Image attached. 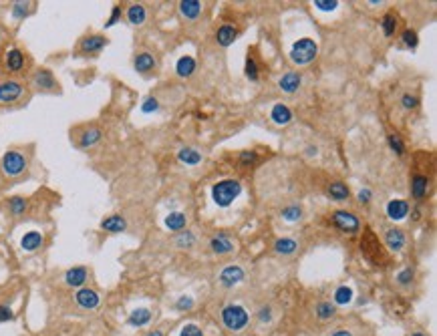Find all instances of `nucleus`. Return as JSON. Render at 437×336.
I'll return each mask as SVG.
<instances>
[{
    "label": "nucleus",
    "mask_w": 437,
    "mask_h": 336,
    "mask_svg": "<svg viewBox=\"0 0 437 336\" xmlns=\"http://www.w3.org/2000/svg\"><path fill=\"white\" fill-rule=\"evenodd\" d=\"M361 252H363V256H365L371 264H375V266H385V264H387V254H385V250H383V246H381L377 234H375L373 230H369V228L365 230V234H363V238H361Z\"/></svg>",
    "instance_id": "obj_1"
},
{
    "label": "nucleus",
    "mask_w": 437,
    "mask_h": 336,
    "mask_svg": "<svg viewBox=\"0 0 437 336\" xmlns=\"http://www.w3.org/2000/svg\"><path fill=\"white\" fill-rule=\"evenodd\" d=\"M240 194H242V184L238 180H224L212 188V198H214L216 206H220V208L232 206Z\"/></svg>",
    "instance_id": "obj_2"
},
{
    "label": "nucleus",
    "mask_w": 437,
    "mask_h": 336,
    "mask_svg": "<svg viewBox=\"0 0 437 336\" xmlns=\"http://www.w3.org/2000/svg\"><path fill=\"white\" fill-rule=\"evenodd\" d=\"M317 55H319V47L313 39H299L290 49V61L295 65H309L317 59Z\"/></svg>",
    "instance_id": "obj_3"
},
{
    "label": "nucleus",
    "mask_w": 437,
    "mask_h": 336,
    "mask_svg": "<svg viewBox=\"0 0 437 336\" xmlns=\"http://www.w3.org/2000/svg\"><path fill=\"white\" fill-rule=\"evenodd\" d=\"M0 167H3L5 176H9V178H19V176H23V174L27 172L29 161H27L25 153H21V151H17V149H11V151H7V153L3 155Z\"/></svg>",
    "instance_id": "obj_4"
},
{
    "label": "nucleus",
    "mask_w": 437,
    "mask_h": 336,
    "mask_svg": "<svg viewBox=\"0 0 437 336\" xmlns=\"http://www.w3.org/2000/svg\"><path fill=\"white\" fill-rule=\"evenodd\" d=\"M107 45H109V41L105 35H87L79 41L77 55L79 57H97Z\"/></svg>",
    "instance_id": "obj_5"
},
{
    "label": "nucleus",
    "mask_w": 437,
    "mask_h": 336,
    "mask_svg": "<svg viewBox=\"0 0 437 336\" xmlns=\"http://www.w3.org/2000/svg\"><path fill=\"white\" fill-rule=\"evenodd\" d=\"M222 322L230 330H242L248 324V312L238 304H230L222 310Z\"/></svg>",
    "instance_id": "obj_6"
},
{
    "label": "nucleus",
    "mask_w": 437,
    "mask_h": 336,
    "mask_svg": "<svg viewBox=\"0 0 437 336\" xmlns=\"http://www.w3.org/2000/svg\"><path fill=\"white\" fill-rule=\"evenodd\" d=\"M331 222L337 230H341L343 234H357L361 230V222L357 220L355 214L345 212V210H337L331 214Z\"/></svg>",
    "instance_id": "obj_7"
},
{
    "label": "nucleus",
    "mask_w": 437,
    "mask_h": 336,
    "mask_svg": "<svg viewBox=\"0 0 437 336\" xmlns=\"http://www.w3.org/2000/svg\"><path fill=\"white\" fill-rule=\"evenodd\" d=\"M25 95V85L15 79L0 81V105H11L21 101Z\"/></svg>",
    "instance_id": "obj_8"
},
{
    "label": "nucleus",
    "mask_w": 437,
    "mask_h": 336,
    "mask_svg": "<svg viewBox=\"0 0 437 336\" xmlns=\"http://www.w3.org/2000/svg\"><path fill=\"white\" fill-rule=\"evenodd\" d=\"M33 87L43 91V93H51V91H57L59 83L49 69H37L33 75Z\"/></svg>",
    "instance_id": "obj_9"
},
{
    "label": "nucleus",
    "mask_w": 437,
    "mask_h": 336,
    "mask_svg": "<svg viewBox=\"0 0 437 336\" xmlns=\"http://www.w3.org/2000/svg\"><path fill=\"white\" fill-rule=\"evenodd\" d=\"M75 302L83 308V310H95L101 304V296L93 290V288H79L75 294Z\"/></svg>",
    "instance_id": "obj_10"
},
{
    "label": "nucleus",
    "mask_w": 437,
    "mask_h": 336,
    "mask_svg": "<svg viewBox=\"0 0 437 336\" xmlns=\"http://www.w3.org/2000/svg\"><path fill=\"white\" fill-rule=\"evenodd\" d=\"M87 280H89V270L85 266H75L65 272V282L71 288H83Z\"/></svg>",
    "instance_id": "obj_11"
},
{
    "label": "nucleus",
    "mask_w": 437,
    "mask_h": 336,
    "mask_svg": "<svg viewBox=\"0 0 437 336\" xmlns=\"http://www.w3.org/2000/svg\"><path fill=\"white\" fill-rule=\"evenodd\" d=\"M156 65H158V63H156V57H154L152 53H148V51L137 53L135 59H133V67H135V71L141 73V75H148V73L156 71Z\"/></svg>",
    "instance_id": "obj_12"
},
{
    "label": "nucleus",
    "mask_w": 437,
    "mask_h": 336,
    "mask_svg": "<svg viewBox=\"0 0 437 336\" xmlns=\"http://www.w3.org/2000/svg\"><path fill=\"white\" fill-rule=\"evenodd\" d=\"M427 192H429V178L423 174H415L411 178V196L417 202H423L427 198Z\"/></svg>",
    "instance_id": "obj_13"
},
{
    "label": "nucleus",
    "mask_w": 437,
    "mask_h": 336,
    "mask_svg": "<svg viewBox=\"0 0 437 336\" xmlns=\"http://www.w3.org/2000/svg\"><path fill=\"white\" fill-rule=\"evenodd\" d=\"M244 280V270L240 266H226L222 272H220V282L222 286L226 288H232L236 284H240Z\"/></svg>",
    "instance_id": "obj_14"
},
{
    "label": "nucleus",
    "mask_w": 437,
    "mask_h": 336,
    "mask_svg": "<svg viewBox=\"0 0 437 336\" xmlns=\"http://www.w3.org/2000/svg\"><path fill=\"white\" fill-rule=\"evenodd\" d=\"M25 63H27V59H25V53H23L21 49H11V51L7 53L5 65H7V71H9V73H21V71L25 69Z\"/></svg>",
    "instance_id": "obj_15"
},
{
    "label": "nucleus",
    "mask_w": 437,
    "mask_h": 336,
    "mask_svg": "<svg viewBox=\"0 0 437 336\" xmlns=\"http://www.w3.org/2000/svg\"><path fill=\"white\" fill-rule=\"evenodd\" d=\"M101 139H103V131H101L99 127H87V129L81 133V137H79L77 145H79L81 149H87V147H93V145H97Z\"/></svg>",
    "instance_id": "obj_16"
},
{
    "label": "nucleus",
    "mask_w": 437,
    "mask_h": 336,
    "mask_svg": "<svg viewBox=\"0 0 437 336\" xmlns=\"http://www.w3.org/2000/svg\"><path fill=\"white\" fill-rule=\"evenodd\" d=\"M301 83H303V77H301V73H297V71H290V73H286V75H282V77H280V81H278V87H280L284 93H295V91H299Z\"/></svg>",
    "instance_id": "obj_17"
},
{
    "label": "nucleus",
    "mask_w": 437,
    "mask_h": 336,
    "mask_svg": "<svg viewBox=\"0 0 437 336\" xmlns=\"http://www.w3.org/2000/svg\"><path fill=\"white\" fill-rule=\"evenodd\" d=\"M101 230L103 232H109V234H121L127 230V222L123 216H107L103 222H101Z\"/></svg>",
    "instance_id": "obj_18"
},
{
    "label": "nucleus",
    "mask_w": 437,
    "mask_h": 336,
    "mask_svg": "<svg viewBox=\"0 0 437 336\" xmlns=\"http://www.w3.org/2000/svg\"><path fill=\"white\" fill-rule=\"evenodd\" d=\"M385 244H387L389 250L399 252V250L405 246V234H403V230H399V228H389V230L385 232Z\"/></svg>",
    "instance_id": "obj_19"
},
{
    "label": "nucleus",
    "mask_w": 437,
    "mask_h": 336,
    "mask_svg": "<svg viewBox=\"0 0 437 336\" xmlns=\"http://www.w3.org/2000/svg\"><path fill=\"white\" fill-rule=\"evenodd\" d=\"M407 214H409V204H407L405 200H391V202L387 204V216H389L391 220L399 222V220H403Z\"/></svg>",
    "instance_id": "obj_20"
},
{
    "label": "nucleus",
    "mask_w": 437,
    "mask_h": 336,
    "mask_svg": "<svg viewBox=\"0 0 437 336\" xmlns=\"http://www.w3.org/2000/svg\"><path fill=\"white\" fill-rule=\"evenodd\" d=\"M270 119L276 123V125H288L293 121V111H290L284 103H276L270 111Z\"/></svg>",
    "instance_id": "obj_21"
},
{
    "label": "nucleus",
    "mask_w": 437,
    "mask_h": 336,
    "mask_svg": "<svg viewBox=\"0 0 437 336\" xmlns=\"http://www.w3.org/2000/svg\"><path fill=\"white\" fill-rule=\"evenodd\" d=\"M236 37H238V29L232 27V25H224V27H220L218 33H216V41H218L220 47H230V45H234Z\"/></svg>",
    "instance_id": "obj_22"
},
{
    "label": "nucleus",
    "mask_w": 437,
    "mask_h": 336,
    "mask_svg": "<svg viewBox=\"0 0 437 336\" xmlns=\"http://www.w3.org/2000/svg\"><path fill=\"white\" fill-rule=\"evenodd\" d=\"M43 234L41 232H37V230H33V232H27L25 236H23V240H21V248L25 250V252H35V250H39L41 246H43Z\"/></svg>",
    "instance_id": "obj_23"
},
{
    "label": "nucleus",
    "mask_w": 437,
    "mask_h": 336,
    "mask_svg": "<svg viewBox=\"0 0 437 336\" xmlns=\"http://www.w3.org/2000/svg\"><path fill=\"white\" fill-rule=\"evenodd\" d=\"M194 71H196V59H194V57L186 55V57H180V59H178V63H176V73H178V77L188 79V77L194 75Z\"/></svg>",
    "instance_id": "obj_24"
},
{
    "label": "nucleus",
    "mask_w": 437,
    "mask_h": 336,
    "mask_svg": "<svg viewBox=\"0 0 437 336\" xmlns=\"http://www.w3.org/2000/svg\"><path fill=\"white\" fill-rule=\"evenodd\" d=\"M327 194H329V198L335 200V202H347V200L351 198V192H349L347 184H343V182H333V184L329 186Z\"/></svg>",
    "instance_id": "obj_25"
},
{
    "label": "nucleus",
    "mask_w": 437,
    "mask_h": 336,
    "mask_svg": "<svg viewBox=\"0 0 437 336\" xmlns=\"http://www.w3.org/2000/svg\"><path fill=\"white\" fill-rule=\"evenodd\" d=\"M145 19H148V11H145L143 5H137V3H135V5H131V7L127 9V21H129L133 27L143 25Z\"/></svg>",
    "instance_id": "obj_26"
},
{
    "label": "nucleus",
    "mask_w": 437,
    "mask_h": 336,
    "mask_svg": "<svg viewBox=\"0 0 437 336\" xmlns=\"http://www.w3.org/2000/svg\"><path fill=\"white\" fill-rule=\"evenodd\" d=\"M210 248H212L214 254H220V256H222V254H230V252L234 250V244L230 242V238H226L224 234H220V236L212 238Z\"/></svg>",
    "instance_id": "obj_27"
},
{
    "label": "nucleus",
    "mask_w": 437,
    "mask_h": 336,
    "mask_svg": "<svg viewBox=\"0 0 437 336\" xmlns=\"http://www.w3.org/2000/svg\"><path fill=\"white\" fill-rule=\"evenodd\" d=\"M152 320V310H148V308H135L131 314H129V318H127V322L131 324V326H145Z\"/></svg>",
    "instance_id": "obj_28"
},
{
    "label": "nucleus",
    "mask_w": 437,
    "mask_h": 336,
    "mask_svg": "<svg viewBox=\"0 0 437 336\" xmlns=\"http://www.w3.org/2000/svg\"><path fill=\"white\" fill-rule=\"evenodd\" d=\"M180 11H182V15H184L186 19L194 21V19H198L200 13H202V3H198V0H184V3L180 5Z\"/></svg>",
    "instance_id": "obj_29"
},
{
    "label": "nucleus",
    "mask_w": 437,
    "mask_h": 336,
    "mask_svg": "<svg viewBox=\"0 0 437 336\" xmlns=\"http://www.w3.org/2000/svg\"><path fill=\"white\" fill-rule=\"evenodd\" d=\"M178 159H180L182 163H186V165H198V163L202 161V153L196 151V149H192V147H184V149H180Z\"/></svg>",
    "instance_id": "obj_30"
},
{
    "label": "nucleus",
    "mask_w": 437,
    "mask_h": 336,
    "mask_svg": "<svg viewBox=\"0 0 437 336\" xmlns=\"http://www.w3.org/2000/svg\"><path fill=\"white\" fill-rule=\"evenodd\" d=\"M186 214L182 212H172L168 218H166V226L172 230V232H182L186 228Z\"/></svg>",
    "instance_id": "obj_31"
},
{
    "label": "nucleus",
    "mask_w": 437,
    "mask_h": 336,
    "mask_svg": "<svg viewBox=\"0 0 437 336\" xmlns=\"http://www.w3.org/2000/svg\"><path fill=\"white\" fill-rule=\"evenodd\" d=\"M274 250H276V254L290 256V254H295V252L299 250V244H297L295 240H290V238H282V240H276Z\"/></svg>",
    "instance_id": "obj_32"
},
{
    "label": "nucleus",
    "mask_w": 437,
    "mask_h": 336,
    "mask_svg": "<svg viewBox=\"0 0 437 336\" xmlns=\"http://www.w3.org/2000/svg\"><path fill=\"white\" fill-rule=\"evenodd\" d=\"M9 212L13 216H23L29 208V200L27 198H21V196H15V198H9Z\"/></svg>",
    "instance_id": "obj_33"
},
{
    "label": "nucleus",
    "mask_w": 437,
    "mask_h": 336,
    "mask_svg": "<svg viewBox=\"0 0 437 336\" xmlns=\"http://www.w3.org/2000/svg\"><path fill=\"white\" fill-rule=\"evenodd\" d=\"M397 25H399V23H397V15H395V13H387V15L381 19V29H383L385 37H393Z\"/></svg>",
    "instance_id": "obj_34"
},
{
    "label": "nucleus",
    "mask_w": 437,
    "mask_h": 336,
    "mask_svg": "<svg viewBox=\"0 0 437 336\" xmlns=\"http://www.w3.org/2000/svg\"><path fill=\"white\" fill-rule=\"evenodd\" d=\"M246 77L250 81H258V73H260V67H258V61L254 57V53H248V59H246Z\"/></svg>",
    "instance_id": "obj_35"
},
{
    "label": "nucleus",
    "mask_w": 437,
    "mask_h": 336,
    "mask_svg": "<svg viewBox=\"0 0 437 336\" xmlns=\"http://www.w3.org/2000/svg\"><path fill=\"white\" fill-rule=\"evenodd\" d=\"M353 300V288L349 286H339L335 290V304H349Z\"/></svg>",
    "instance_id": "obj_36"
},
{
    "label": "nucleus",
    "mask_w": 437,
    "mask_h": 336,
    "mask_svg": "<svg viewBox=\"0 0 437 336\" xmlns=\"http://www.w3.org/2000/svg\"><path fill=\"white\" fill-rule=\"evenodd\" d=\"M335 314H337V306L331 304V302H321V304L317 306V316H319L321 320H329V318H333Z\"/></svg>",
    "instance_id": "obj_37"
},
{
    "label": "nucleus",
    "mask_w": 437,
    "mask_h": 336,
    "mask_svg": "<svg viewBox=\"0 0 437 336\" xmlns=\"http://www.w3.org/2000/svg\"><path fill=\"white\" fill-rule=\"evenodd\" d=\"M282 218H284L286 222H299V220L303 218V208H299V206H288V208L282 210Z\"/></svg>",
    "instance_id": "obj_38"
},
{
    "label": "nucleus",
    "mask_w": 437,
    "mask_h": 336,
    "mask_svg": "<svg viewBox=\"0 0 437 336\" xmlns=\"http://www.w3.org/2000/svg\"><path fill=\"white\" fill-rule=\"evenodd\" d=\"M401 41H403V45H405L407 49H415V47H417V43H419V39H417V33H415L413 29H407V31H403V35H401Z\"/></svg>",
    "instance_id": "obj_39"
},
{
    "label": "nucleus",
    "mask_w": 437,
    "mask_h": 336,
    "mask_svg": "<svg viewBox=\"0 0 437 336\" xmlns=\"http://www.w3.org/2000/svg\"><path fill=\"white\" fill-rule=\"evenodd\" d=\"M29 13H31V5L29 3H17L13 7V17L15 19H25Z\"/></svg>",
    "instance_id": "obj_40"
},
{
    "label": "nucleus",
    "mask_w": 437,
    "mask_h": 336,
    "mask_svg": "<svg viewBox=\"0 0 437 336\" xmlns=\"http://www.w3.org/2000/svg\"><path fill=\"white\" fill-rule=\"evenodd\" d=\"M389 145H391V149H393L397 155H403V153H405V145H403V141H401V137H399L397 133L389 135Z\"/></svg>",
    "instance_id": "obj_41"
},
{
    "label": "nucleus",
    "mask_w": 437,
    "mask_h": 336,
    "mask_svg": "<svg viewBox=\"0 0 437 336\" xmlns=\"http://www.w3.org/2000/svg\"><path fill=\"white\" fill-rule=\"evenodd\" d=\"M413 276H415V270H413V268H405V270H401V272L397 274V282H399L401 286H407V284H411Z\"/></svg>",
    "instance_id": "obj_42"
},
{
    "label": "nucleus",
    "mask_w": 437,
    "mask_h": 336,
    "mask_svg": "<svg viewBox=\"0 0 437 336\" xmlns=\"http://www.w3.org/2000/svg\"><path fill=\"white\" fill-rule=\"evenodd\" d=\"M160 109V103H158V99L156 97H148L143 101V105H141V111L143 113H154V111H158Z\"/></svg>",
    "instance_id": "obj_43"
},
{
    "label": "nucleus",
    "mask_w": 437,
    "mask_h": 336,
    "mask_svg": "<svg viewBox=\"0 0 437 336\" xmlns=\"http://www.w3.org/2000/svg\"><path fill=\"white\" fill-rule=\"evenodd\" d=\"M180 336H204V332H202V328L196 326V324H186V326L182 328Z\"/></svg>",
    "instance_id": "obj_44"
},
{
    "label": "nucleus",
    "mask_w": 437,
    "mask_h": 336,
    "mask_svg": "<svg viewBox=\"0 0 437 336\" xmlns=\"http://www.w3.org/2000/svg\"><path fill=\"white\" fill-rule=\"evenodd\" d=\"M192 244H194V236H192V232H182L180 238H178V246H180V248H190Z\"/></svg>",
    "instance_id": "obj_45"
},
{
    "label": "nucleus",
    "mask_w": 437,
    "mask_h": 336,
    "mask_svg": "<svg viewBox=\"0 0 437 336\" xmlns=\"http://www.w3.org/2000/svg\"><path fill=\"white\" fill-rule=\"evenodd\" d=\"M121 19V7L119 5H115L113 7V11H111V17L107 19V23H105V27L109 29V27H113V25H117V21Z\"/></svg>",
    "instance_id": "obj_46"
},
{
    "label": "nucleus",
    "mask_w": 437,
    "mask_h": 336,
    "mask_svg": "<svg viewBox=\"0 0 437 336\" xmlns=\"http://www.w3.org/2000/svg\"><path fill=\"white\" fill-rule=\"evenodd\" d=\"M315 7L321 9V11H335L339 7V3H337V0H331V3H329V0H317Z\"/></svg>",
    "instance_id": "obj_47"
},
{
    "label": "nucleus",
    "mask_w": 437,
    "mask_h": 336,
    "mask_svg": "<svg viewBox=\"0 0 437 336\" xmlns=\"http://www.w3.org/2000/svg\"><path fill=\"white\" fill-rule=\"evenodd\" d=\"M256 161V151H242L240 153V163L242 165H252Z\"/></svg>",
    "instance_id": "obj_48"
},
{
    "label": "nucleus",
    "mask_w": 437,
    "mask_h": 336,
    "mask_svg": "<svg viewBox=\"0 0 437 336\" xmlns=\"http://www.w3.org/2000/svg\"><path fill=\"white\" fill-rule=\"evenodd\" d=\"M401 103H403V109H415L417 107V97H413V95H403L401 97Z\"/></svg>",
    "instance_id": "obj_49"
},
{
    "label": "nucleus",
    "mask_w": 437,
    "mask_h": 336,
    "mask_svg": "<svg viewBox=\"0 0 437 336\" xmlns=\"http://www.w3.org/2000/svg\"><path fill=\"white\" fill-rule=\"evenodd\" d=\"M15 318V312L9 306H0V322H9Z\"/></svg>",
    "instance_id": "obj_50"
},
{
    "label": "nucleus",
    "mask_w": 437,
    "mask_h": 336,
    "mask_svg": "<svg viewBox=\"0 0 437 336\" xmlns=\"http://www.w3.org/2000/svg\"><path fill=\"white\" fill-rule=\"evenodd\" d=\"M180 310H190L192 306H194V300L190 298V296H182L180 300H178V304H176Z\"/></svg>",
    "instance_id": "obj_51"
},
{
    "label": "nucleus",
    "mask_w": 437,
    "mask_h": 336,
    "mask_svg": "<svg viewBox=\"0 0 437 336\" xmlns=\"http://www.w3.org/2000/svg\"><path fill=\"white\" fill-rule=\"evenodd\" d=\"M258 318H260L262 322H268V320L272 318V314H270V308H268V306L260 308V314H258Z\"/></svg>",
    "instance_id": "obj_52"
},
{
    "label": "nucleus",
    "mask_w": 437,
    "mask_h": 336,
    "mask_svg": "<svg viewBox=\"0 0 437 336\" xmlns=\"http://www.w3.org/2000/svg\"><path fill=\"white\" fill-rule=\"evenodd\" d=\"M359 202L361 204H369L371 202V192L369 190H361L359 192Z\"/></svg>",
    "instance_id": "obj_53"
},
{
    "label": "nucleus",
    "mask_w": 437,
    "mask_h": 336,
    "mask_svg": "<svg viewBox=\"0 0 437 336\" xmlns=\"http://www.w3.org/2000/svg\"><path fill=\"white\" fill-rule=\"evenodd\" d=\"M331 336H353L349 330H337V332H333Z\"/></svg>",
    "instance_id": "obj_54"
},
{
    "label": "nucleus",
    "mask_w": 437,
    "mask_h": 336,
    "mask_svg": "<svg viewBox=\"0 0 437 336\" xmlns=\"http://www.w3.org/2000/svg\"><path fill=\"white\" fill-rule=\"evenodd\" d=\"M145 336H164V332H162V330H152V332H148Z\"/></svg>",
    "instance_id": "obj_55"
},
{
    "label": "nucleus",
    "mask_w": 437,
    "mask_h": 336,
    "mask_svg": "<svg viewBox=\"0 0 437 336\" xmlns=\"http://www.w3.org/2000/svg\"><path fill=\"white\" fill-rule=\"evenodd\" d=\"M317 151H319V149H317V147H313V145H309V147H307V153H309V155H317Z\"/></svg>",
    "instance_id": "obj_56"
},
{
    "label": "nucleus",
    "mask_w": 437,
    "mask_h": 336,
    "mask_svg": "<svg viewBox=\"0 0 437 336\" xmlns=\"http://www.w3.org/2000/svg\"><path fill=\"white\" fill-rule=\"evenodd\" d=\"M411 336H425L423 332H415V334H411Z\"/></svg>",
    "instance_id": "obj_57"
}]
</instances>
